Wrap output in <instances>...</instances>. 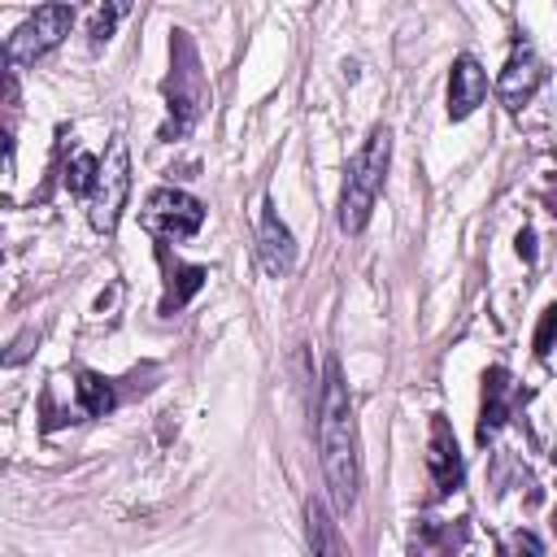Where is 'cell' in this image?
Listing matches in <instances>:
<instances>
[{
	"mask_svg": "<svg viewBox=\"0 0 557 557\" xmlns=\"http://www.w3.org/2000/svg\"><path fill=\"white\" fill-rule=\"evenodd\" d=\"M70 26H74V9H70V4H39V9L9 35V44H4L9 65H30V61H39L44 52H52V48L70 35Z\"/></svg>",
	"mask_w": 557,
	"mask_h": 557,
	"instance_id": "cell-4",
	"label": "cell"
},
{
	"mask_svg": "<svg viewBox=\"0 0 557 557\" xmlns=\"http://www.w3.org/2000/svg\"><path fill=\"white\" fill-rule=\"evenodd\" d=\"M96 174H100V161L91 157V152H78L70 165H65V191L70 196H91V187H96Z\"/></svg>",
	"mask_w": 557,
	"mask_h": 557,
	"instance_id": "cell-15",
	"label": "cell"
},
{
	"mask_svg": "<svg viewBox=\"0 0 557 557\" xmlns=\"http://www.w3.org/2000/svg\"><path fill=\"white\" fill-rule=\"evenodd\" d=\"M387 157H392V135H387V126H374L370 139L361 144V152L348 165V178H344V191H339V231L357 235L370 222L374 200L383 191Z\"/></svg>",
	"mask_w": 557,
	"mask_h": 557,
	"instance_id": "cell-2",
	"label": "cell"
},
{
	"mask_svg": "<svg viewBox=\"0 0 557 557\" xmlns=\"http://www.w3.org/2000/svg\"><path fill=\"white\" fill-rule=\"evenodd\" d=\"M205 278H209V270L205 265H174L170 270V283H165V300H161V313H174V309H183L200 287H205Z\"/></svg>",
	"mask_w": 557,
	"mask_h": 557,
	"instance_id": "cell-13",
	"label": "cell"
},
{
	"mask_svg": "<svg viewBox=\"0 0 557 557\" xmlns=\"http://www.w3.org/2000/svg\"><path fill=\"white\" fill-rule=\"evenodd\" d=\"M553 522H557V513H553Z\"/></svg>",
	"mask_w": 557,
	"mask_h": 557,
	"instance_id": "cell-20",
	"label": "cell"
},
{
	"mask_svg": "<svg viewBox=\"0 0 557 557\" xmlns=\"http://www.w3.org/2000/svg\"><path fill=\"white\" fill-rule=\"evenodd\" d=\"M509 557H544V548H540V540L531 531H518L509 540Z\"/></svg>",
	"mask_w": 557,
	"mask_h": 557,
	"instance_id": "cell-18",
	"label": "cell"
},
{
	"mask_svg": "<svg viewBox=\"0 0 557 557\" xmlns=\"http://www.w3.org/2000/svg\"><path fill=\"white\" fill-rule=\"evenodd\" d=\"M205 222V205L178 187H157L144 205V226L161 239H187Z\"/></svg>",
	"mask_w": 557,
	"mask_h": 557,
	"instance_id": "cell-6",
	"label": "cell"
},
{
	"mask_svg": "<svg viewBox=\"0 0 557 557\" xmlns=\"http://www.w3.org/2000/svg\"><path fill=\"white\" fill-rule=\"evenodd\" d=\"M174 74L165 83V96H170V122L161 126V139H178L196 126L200 109H205V83H200V70H196V52L191 44L183 39V30H174Z\"/></svg>",
	"mask_w": 557,
	"mask_h": 557,
	"instance_id": "cell-3",
	"label": "cell"
},
{
	"mask_svg": "<svg viewBox=\"0 0 557 557\" xmlns=\"http://www.w3.org/2000/svg\"><path fill=\"white\" fill-rule=\"evenodd\" d=\"M113 405H117V396H113L109 379H100V374H91V370H78V409H83L87 418H104Z\"/></svg>",
	"mask_w": 557,
	"mask_h": 557,
	"instance_id": "cell-14",
	"label": "cell"
},
{
	"mask_svg": "<svg viewBox=\"0 0 557 557\" xmlns=\"http://www.w3.org/2000/svg\"><path fill=\"white\" fill-rule=\"evenodd\" d=\"M126 191H131V157H126V139L117 135L100 161L96 187H91V226L113 235L122 209H126Z\"/></svg>",
	"mask_w": 557,
	"mask_h": 557,
	"instance_id": "cell-5",
	"label": "cell"
},
{
	"mask_svg": "<svg viewBox=\"0 0 557 557\" xmlns=\"http://www.w3.org/2000/svg\"><path fill=\"white\" fill-rule=\"evenodd\" d=\"M117 4H109V9H96V17H91V44L100 48V44H109V35H113V22H117Z\"/></svg>",
	"mask_w": 557,
	"mask_h": 557,
	"instance_id": "cell-17",
	"label": "cell"
},
{
	"mask_svg": "<svg viewBox=\"0 0 557 557\" xmlns=\"http://www.w3.org/2000/svg\"><path fill=\"white\" fill-rule=\"evenodd\" d=\"M257 257L265 265V274L283 278L292 265H296V239L292 231L283 226V218L274 213V205L261 209V226H257Z\"/></svg>",
	"mask_w": 557,
	"mask_h": 557,
	"instance_id": "cell-9",
	"label": "cell"
},
{
	"mask_svg": "<svg viewBox=\"0 0 557 557\" xmlns=\"http://www.w3.org/2000/svg\"><path fill=\"white\" fill-rule=\"evenodd\" d=\"M426 466H431V479L435 487L448 496L461 487L466 479V466H461V453H457V440H453V426L444 418H431V444H426Z\"/></svg>",
	"mask_w": 557,
	"mask_h": 557,
	"instance_id": "cell-10",
	"label": "cell"
},
{
	"mask_svg": "<svg viewBox=\"0 0 557 557\" xmlns=\"http://www.w3.org/2000/svg\"><path fill=\"white\" fill-rule=\"evenodd\" d=\"M305 535H309V553L313 557H344V544H339V531L326 513V505L318 496L305 500Z\"/></svg>",
	"mask_w": 557,
	"mask_h": 557,
	"instance_id": "cell-12",
	"label": "cell"
},
{
	"mask_svg": "<svg viewBox=\"0 0 557 557\" xmlns=\"http://www.w3.org/2000/svg\"><path fill=\"white\" fill-rule=\"evenodd\" d=\"M513 400H518V383H513V374L505 370V366H492L487 374H483V409H479V444H487L505 422H509V409H513Z\"/></svg>",
	"mask_w": 557,
	"mask_h": 557,
	"instance_id": "cell-8",
	"label": "cell"
},
{
	"mask_svg": "<svg viewBox=\"0 0 557 557\" xmlns=\"http://www.w3.org/2000/svg\"><path fill=\"white\" fill-rule=\"evenodd\" d=\"M483 96H487V74H483V65H479L474 57H457L453 70H448V117H453V122L470 117V113L483 104Z\"/></svg>",
	"mask_w": 557,
	"mask_h": 557,
	"instance_id": "cell-11",
	"label": "cell"
},
{
	"mask_svg": "<svg viewBox=\"0 0 557 557\" xmlns=\"http://www.w3.org/2000/svg\"><path fill=\"white\" fill-rule=\"evenodd\" d=\"M553 457H557V453H553Z\"/></svg>",
	"mask_w": 557,
	"mask_h": 557,
	"instance_id": "cell-21",
	"label": "cell"
},
{
	"mask_svg": "<svg viewBox=\"0 0 557 557\" xmlns=\"http://www.w3.org/2000/svg\"><path fill=\"white\" fill-rule=\"evenodd\" d=\"M540 83H544V61L535 57V48L531 44H513V52H509V61H505V70H500V83H496V91H500V100L509 104V109H522L535 91H540Z\"/></svg>",
	"mask_w": 557,
	"mask_h": 557,
	"instance_id": "cell-7",
	"label": "cell"
},
{
	"mask_svg": "<svg viewBox=\"0 0 557 557\" xmlns=\"http://www.w3.org/2000/svg\"><path fill=\"white\" fill-rule=\"evenodd\" d=\"M518 257H522V261H535V235H531L527 226L518 231Z\"/></svg>",
	"mask_w": 557,
	"mask_h": 557,
	"instance_id": "cell-19",
	"label": "cell"
},
{
	"mask_svg": "<svg viewBox=\"0 0 557 557\" xmlns=\"http://www.w3.org/2000/svg\"><path fill=\"white\" fill-rule=\"evenodd\" d=\"M318 444H322V474H326L331 500L339 509H352L357 487H361V461H357V426H352V405H348L339 361H326L322 409H318Z\"/></svg>",
	"mask_w": 557,
	"mask_h": 557,
	"instance_id": "cell-1",
	"label": "cell"
},
{
	"mask_svg": "<svg viewBox=\"0 0 557 557\" xmlns=\"http://www.w3.org/2000/svg\"><path fill=\"white\" fill-rule=\"evenodd\" d=\"M553 339H557V305H548L540 313V326H535V357H548L553 352Z\"/></svg>",
	"mask_w": 557,
	"mask_h": 557,
	"instance_id": "cell-16",
	"label": "cell"
}]
</instances>
